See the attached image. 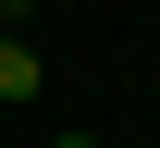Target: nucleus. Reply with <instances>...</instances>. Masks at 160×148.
<instances>
[{
	"label": "nucleus",
	"mask_w": 160,
	"mask_h": 148,
	"mask_svg": "<svg viewBox=\"0 0 160 148\" xmlns=\"http://www.w3.org/2000/svg\"><path fill=\"white\" fill-rule=\"evenodd\" d=\"M49 148H99V136H49Z\"/></svg>",
	"instance_id": "nucleus-2"
},
{
	"label": "nucleus",
	"mask_w": 160,
	"mask_h": 148,
	"mask_svg": "<svg viewBox=\"0 0 160 148\" xmlns=\"http://www.w3.org/2000/svg\"><path fill=\"white\" fill-rule=\"evenodd\" d=\"M0 99H37V49L25 37H0Z\"/></svg>",
	"instance_id": "nucleus-1"
},
{
	"label": "nucleus",
	"mask_w": 160,
	"mask_h": 148,
	"mask_svg": "<svg viewBox=\"0 0 160 148\" xmlns=\"http://www.w3.org/2000/svg\"><path fill=\"white\" fill-rule=\"evenodd\" d=\"M0 13H25V0H0Z\"/></svg>",
	"instance_id": "nucleus-3"
}]
</instances>
